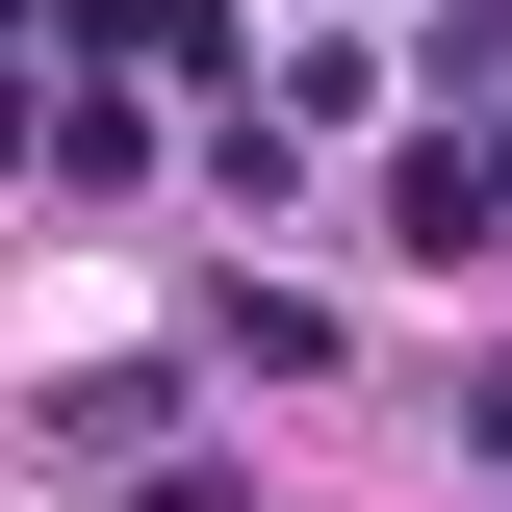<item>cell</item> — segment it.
Returning a JSON list of instances; mask_svg holds the SVG:
<instances>
[{
  "instance_id": "1",
  "label": "cell",
  "mask_w": 512,
  "mask_h": 512,
  "mask_svg": "<svg viewBox=\"0 0 512 512\" xmlns=\"http://www.w3.org/2000/svg\"><path fill=\"white\" fill-rule=\"evenodd\" d=\"M26 461L103 487V512H231V487L180 461V359H77V384H26Z\"/></svg>"
},
{
  "instance_id": "2",
  "label": "cell",
  "mask_w": 512,
  "mask_h": 512,
  "mask_svg": "<svg viewBox=\"0 0 512 512\" xmlns=\"http://www.w3.org/2000/svg\"><path fill=\"white\" fill-rule=\"evenodd\" d=\"M384 256H512V128H410V154H384Z\"/></svg>"
},
{
  "instance_id": "3",
  "label": "cell",
  "mask_w": 512,
  "mask_h": 512,
  "mask_svg": "<svg viewBox=\"0 0 512 512\" xmlns=\"http://www.w3.org/2000/svg\"><path fill=\"white\" fill-rule=\"evenodd\" d=\"M52 77H231V0H52Z\"/></svg>"
},
{
  "instance_id": "4",
  "label": "cell",
  "mask_w": 512,
  "mask_h": 512,
  "mask_svg": "<svg viewBox=\"0 0 512 512\" xmlns=\"http://www.w3.org/2000/svg\"><path fill=\"white\" fill-rule=\"evenodd\" d=\"M205 333H231L256 384H308V359H333V308H308V282H205Z\"/></svg>"
},
{
  "instance_id": "5",
  "label": "cell",
  "mask_w": 512,
  "mask_h": 512,
  "mask_svg": "<svg viewBox=\"0 0 512 512\" xmlns=\"http://www.w3.org/2000/svg\"><path fill=\"white\" fill-rule=\"evenodd\" d=\"M410 52H436L461 103H512V0H436V26H410Z\"/></svg>"
},
{
  "instance_id": "6",
  "label": "cell",
  "mask_w": 512,
  "mask_h": 512,
  "mask_svg": "<svg viewBox=\"0 0 512 512\" xmlns=\"http://www.w3.org/2000/svg\"><path fill=\"white\" fill-rule=\"evenodd\" d=\"M461 461H487V487H512V359H461Z\"/></svg>"
},
{
  "instance_id": "7",
  "label": "cell",
  "mask_w": 512,
  "mask_h": 512,
  "mask_svg": "<svg viewBox=\"0 0 512 512\" xmlns=\"http://www.w3.org/2000/svg\"><path fill=\"white\" fill-rule=\"evenodd\" d=\"M0 180H52V77H0Z\"/></svg>"
}]
</instances>
